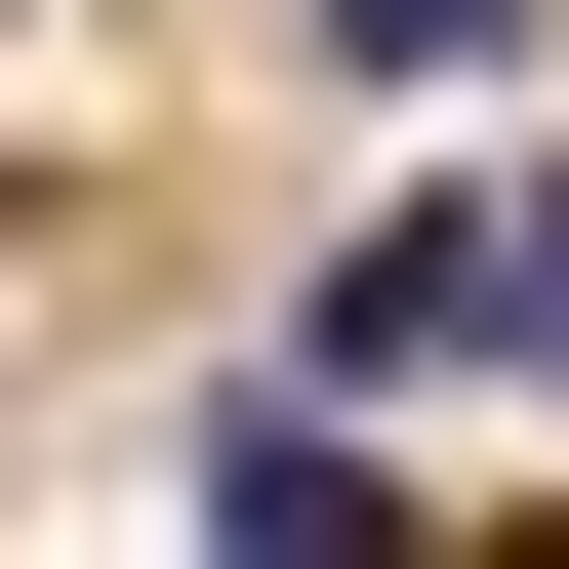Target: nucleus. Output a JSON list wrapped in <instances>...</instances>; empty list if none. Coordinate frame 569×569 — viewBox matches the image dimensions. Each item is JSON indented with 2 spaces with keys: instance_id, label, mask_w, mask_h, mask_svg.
Here are the masks:
<instances>
[{
  "instance_id": "f257e3e1",
  "label": "nucleus",
  "mask_w": 569,
  "mask_h": 569,
  "mask_svg": "<svg viewBox=\"0 0 569 569\" xmlns=\"http://www.w3.org/2000/svg\"><path fill=\"white\" fill-rule=\"evenodd\" d=\"M284 367H367V407H407V367H529V284H488V163H448V203H367V244L284 284Z\"/></svg>"
},
{
  "instance_id": "f03ea898",
  "label": "nucleus",
  "mask_w": 569,
  "mask_h": 569,
  "mask_svg": "<svg viewBox=\"0 0 569 569\" xmlns=\"http://www.w3.org/2000/svg\"><path fill=\"white\" fill-rule=\"evenodd\" d=\"M284 41H326V82H529L569 0H284Z\"/></svg>"
},
{
  "instance_id": "7ed1b4c3",
  "label": "nucleus",
  "mask_w": 569,
  "mask_h": 569,
  "mask_svg": "<svg viewBox=\"0 0 569 569\" xmlns=\"http://www.w3.org/2000/svg\"><path fill=\"white\" fill-rule=\"evenodd\" d=\"M488 284H529V407H569V163H488Z\"/></svg>"
}]
</instances>
